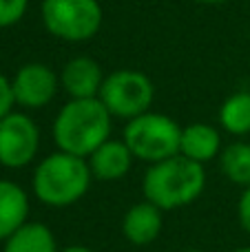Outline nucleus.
Here are the masks:
<instances>
[{"label": "nucleus", "mask_w": 250, "mask_h": 252, "mask_svg": "<svg viewBox=\"0 0 250 252\" xmlns=\"http://www.w3.org/2000/svg\"><path fill=\"white\" fill-rule=\"evenodd\" d=\"M204 188H206L204 164H197L180 153L157 164H151L142 179L144 199L155 204L159 210L190 206L199 199Z\"/></svg>", "instance_id": "nucleus-1"}, {"label": "nucleus", "mask_w": 250, "mask_h": 252, "mask_svg": "<svg viewBox=\"0 0 250 252\" xmlns=\"http://www.w3.org/2000/svg\"><path fill=\"white\" fill-rule=\"evenodd\" d=\"M113 115L97 97L69 100L53 120V142L58 151L87 159L100 144L111 137Z\"/></svg>", "instance_id": "nucleus-2"}, {"label": "nucleus", "mask_w": 250, "mask_h": 252, "mask_svg": "<svg viewBox=\"0 0 250 252\" xmlns=\"http://www.w3.org/2000/svg\"><path fill=\"white\" fill-rule=\"evenodd\" d=\"M91 182L93 175L84 157L56 151L35 164L31 188L40 204L49 208H66L87 195Z\"/></svg>", "instance_id": "nucleus-3"}, {"label": "nucleus", "mask_w": 250, "mask_h": 252, "mask_svg": "<svg viewBox=\"0 0 250 252\" xmlns=\"http://www.w3.org/2000/svg\"><path fill=\"white\" fill-rule=\"evenodd\" d=\"M182 126L164 113L149 111L128 120L124 126V144L131 148L133 157L146 164H157L180 153Z\"/></svg>", "instance_id": "nucleus-4"}, {"label": "nucleus", "mask_w": 250, "mask_h": 252, "mask_svg": "<svg viewBox=\"0 0 250 252\" xmlns=\"http://www.w3.org/2000/svg\"><path fill=\"white\" fill-rule=\"evenodd\" d=\"M42 25L62 42H87L102 29L104 11L97 0H42Z\"/></svg>", "instance_id": "nucleus-5"}, {"label": "nucleus", "mask_w": 250, "mask_h": 252, "mask_svg": "<svg viewBox=\"0 0 250 252\" xmlns=\"http://www.w3.org/2000/svg\"><path fill=\"white\" fill-rule=\"evenodd\" d=\"M97 100L113 118L133 120L151 111L155 100L153 80L137 69H118L106 73Z\"/></svg>", "instance_id": "nucleus-6"}, {"label": "nucleus", "mask_w": 250, "mask_h": 252, "mask_svg": "<svg viewBox=\"0 0 250 252\" xmlns=\"http://www.w3.org/2000/svg\"><path fill=\"white\" fill-rule=\"evenodd\" d=\"M40 151V128L33 118L22 111H11L0 120V166L25 168Z\"/></svg>", "instance_id": "nucleus-7"}, {"label": "nucleus", "mask_w": 250, "mask_h": 252, "mask_svg": "<svg viewBox=\"0 0 250 252\" xmlns=\"http://www.w3.org/2000/svg\"><path fill=\"white\" fill-rule=\"evenodd\" d=\"M60 89V73L42 62H27L11 78L13 100L27 111L44 109L53 102Z\"/></svg>", "instance_id": "nucleus-8"}, {"label": "nucleus", "mask_w": 250, "mask_h": 252, "mask_svg": "<svg viewBox=\"0 0 250 252\" xmlns=\"http://www.w3.org/2000/svg\"><path fill=\"white\" fill-rule=\"evenodd\" d=\"M106 73L93 58L78 56L71 58L60 71V89L69 100H89L97 97L102 91Z\"/></svg>", "instance_id": "nucleus-9"}, {"label": "nucleus", "mask_w": 250, "mask_h": 252, "mask_svg": "<svg viewBox=\"0 0 250 252\" xmlns=\"http://www.w3.org/2000/svg\"><path fill=\"white\" fill-rule=\"evenodd\" d=\"M87 161L93 179H97V182H120L131 173L135 157H133L131 148L124 144V139L109 137L87 157Z\"/></svg>", "instance_id": "nucleus-10"}, {"label": "nucleus", "mask_w": 250, "mask_h": 252, "mask_svg": "<svg viewBox=\"0 0 250 252\" xmlns=\"http://www.w3.org/2000/svg\"><path fill=\"white\" fill-rule=\"evenodd\" d=\"M164 210H159L151 201H137L124 213L122 235L133 246H149L162 235Z\"/></svg>", "instance_id": "nucleus-11"}, {"label": "nucleus", "mask_w": 250, "mask_h": 252, "mask_svg": "<svg viewBox=\"0 0 250 252\" xmlns=\"http://www.w3.org/2000/svg\"><path fill=\"white\" fill-rule=\"evenodd\" d=\"M221 135L215 126L206 122H193L182 126L180 135V155L197 161V164H208L221 153Z\"/></svg>", "instance_id": "nucleus-12"}, {"label": "nucleus", "mask_w": 250, "mask_h": 252, "mask_svg": "<svg viewBox=\"0 0 250 252\" xmlns=\"http://www.w3.org/2000/svg\"><path fill=\"white\" fill-rule=\"evenodd\" d=\"M29 221V195L11 179H0V241Z\"/></svg>", "instance_id": "nucleus-13"}, {"label": "nucleus", "mask_w": 250, "mask_h": 252, "mask_svg": "<svg viewBox=\"0 0 250 252\" xmlns=\"http://www.w3.org/2000/svg\"><path fill=\"white\" fill-rule=\"evenodd\" d=\"M2 252H60V248L47 223L27 221L9 239H4Z\"/></svg>", "instance_id": "nucleus-14"}, {"label": "nucleus", "mask_w": 250, "mask_h": 252, "mask_svg": "<svg viewBox=\"0 0 250 252\" xmlns=\"http://www.w3.org/2000/svg\"><path fill=\"white\" fill-rule=\"evenodd\" d=\"M219 126L235 137L250 135V91H237L221 102Z\"/></svg>", "instance_id": "nucleus-15"}, {"label": "nucleus", "mask_w": 250, "mask_h": 252, "mask_svg": "<svg viewBox=\"0 0 250 252\" xmlns=\"http://www.w3.org/2000/svg\"><path fill=\"white\" fill-rule=\"evenodd\" d=\"M219 168L228 182L237 184L242 188L250 186V144L233 142L221 148L219 153Z\"/></svg>", "instance_id": "nucleus-16"}, {"label": "nucleus", "mask_w": 250, "mask_h": 252, "mask_svg": "<svg viewBox=\"0 0 250 252\" xmlns=\"http://www.w3.org/2000/svg\"><path fill=\"white\" fill-rule=\"evenodd\" d=\"M29 0H0V29L16 27L25 18Z\"/></svg>", "instance_id": "nucleus-17"}, {"label": "nucleus", "mask_w": 250, "mask_h": 252, "mask_svg": "<svg viewBox=\"0 0 250 252\" xmlns=\"http://www.w3.org/2000/svg\"><path fill=\"white\" fill-rule=\"evenodd\" d=\"M13 106H16V100H13V91H11V80L0 73V120L11 113Z\"/></svg>", "instance_id": "nucleus-18"}, {"label": "nucleus", "mask_w": 250, "mask_h": 252, "mask_svg": "<svg viewBox=\"0 0 250 252\" xmlns=\"http://www.w3.org/2000/svg\"><path fill=\"white\" fill-rule=\"evenodd\" d=\"M237 219L242 223V228L250 235V186L244 188L242 197H239V204H237Z\"/></svg>", "instance_id": "nucleus-19"}, {"label": "nucleus", "mask_w": 250, "mask_h": 252, "mask_svg": "<svg viewBox=\"0 0 250 252\" xmlns=\"http://www.w3.org/2000/svg\"><path fill=\"white\" fill-rule=\"evenodd\" d=\"M60 252H93L91 248H87V246H66V248H62Z\"/></svg>", "instance_id": "nucleus-20"}, {"label": "nucleus", "mask_w": 250, "mask_h": 252, "mask_svg": "<svg viewBox=\"0 0 250 252\" xmlns=\"http://www.w3.org/2000/svg\"><path fill=\"white\" fill-rule=\"evenodd\" d=\"M195 2H199V4H221V2H226V0H195Z\"/></svg>", "instance_id": "nucleus-21"}, {"label": "nucleus", "mask_w": 250, "mask_h": 252, "mask_svg": "<svg viewBox=\"0 0 250 252\" xmlns=\"http://www.w3.org/2000/svg\"><path fill=\"white\" fill-rule=\"evenodd\" d=\"M233 252H250V246H242V248H237V250H233Z\"/></svg>", "instance_id": "nucleus-22"}, {"label": "nucleus", "mask_w": 250, "mask_h": 252, "mask_svg": "<svg viewBox=\"0 0 250 252\" xmlns=\"http://www.w3.org/2000/svg\"><path fill=\"white\" fill-rule=\"evenodd\" d=\"M184 252H204V250H195V248H188V250H184Z\"/></svg>", "instance_id": "nucleus-23"}]
</instances>
